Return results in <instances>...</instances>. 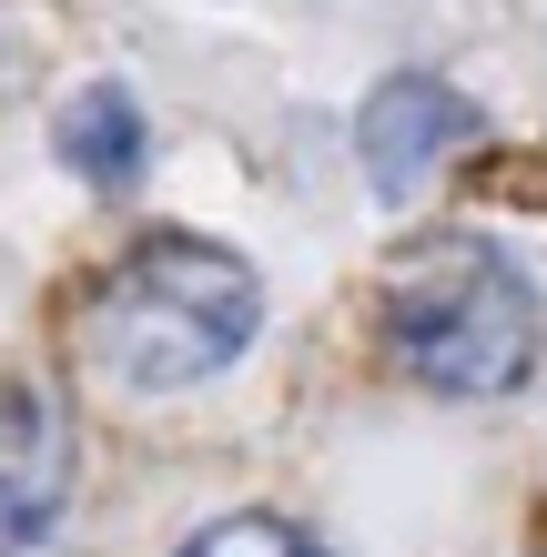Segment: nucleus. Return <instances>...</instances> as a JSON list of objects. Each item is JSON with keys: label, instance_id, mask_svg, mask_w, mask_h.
<instances>
[{"label": "nucleus", "instance_id": "nucleus-3", "mask_svg": "<svg viewBox=\"0 0 547 557\" xmlns=\"http://www.w3.org/2000/svg\"><path fill=\"white\" fill-rule=\"evenodd\" d=\"M467 143H476V102H467L457 82H436V72L375 82V102L356 112V162H365V183L385 193V203L426 193Z\"/></svg>", "mask_w": 547, "mask_h": 557}, {"label": "nucleus", "instance_id": "nucleus-5", "mask_svg": "<svg viewBox=\"0 0 547 557\" xmlns=\"http://www.w3.org/2000/svg\"><path fill=\"white\" fill-rule=\"evenodd\" d=\"M51 143H61V162H72L82 183H102V193L142 183V102L122 82H82L72 102H61Z\"/></svg>", "mask_w": 547, "mask_h": 557}, {"label": "nucleus", "instance_id": "nucleus-4", "mask_svg": "<svg viewBox=\"0 0 547 557\" xmlns=\"http://www.w3.org/2000/svg\"><path fill=\"white\" fill-rule=\"evenodd\" d=\"M72 507V425H61L51 385L0 375V557L41 547Z\"/></svg>", "mask_w": 547, "mask_h": 557}, {"label": "nucleus", "instance_id": "nucleus-6", "mask_svg": "<svg viewBox=\"0 0 547 557\" xmlns=\"http://www.w3.org/2000/svg\"><path fill=\"white\" fill-rule=\"evenodd\" d=\"M183 557H325V547H314L304 528H284V517H213Z\"/></svg>", "mask_w": 547, "mask_h": 557}, {"label": "nucleus", "instance_id": "nucleus-1", "mask_svg": "<svg viewBox=\"0 0 547 557\" xmlns=\"http://www.w3.org/2000/svg\"><path fill=\"white\" fill-rule=\"evenodd\" d=\"M264 324V284L234 244L203 234H152L91 284L82 305V355L133 396H183V385L223 375Z\"/></svg>", "mask_w": 547, "mask_h": 557}, {"label": "nucleus", "instance_id": "nucleus-2", "mask_svg": "<svg viewBox=\"0 0 547 557\" xmlns=\"http://www.w3.org/2000/svg\"><path fill=\"white\" fill-rule=\"evenodd\" d=\"M537 284L487 234H415L385 264V355L436 396H507L537 375Z\"/></svg>", "mask_w": 547, "mask_h": 557}]
</instances>
